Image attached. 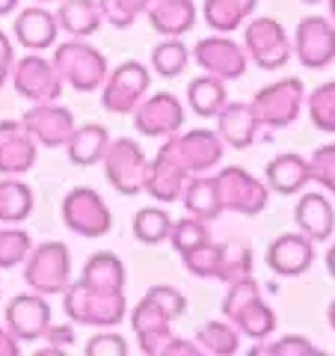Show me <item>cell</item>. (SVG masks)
I'll use <instances>...</instances> for the list:
<instances>
[{"mask_svg":"<svg viewBox=\"0 0 335 356\" xmlns=\"http://www.w3.org/2000/svg\"><path fill=\"white\" fill-rule=\"evenodd\" d=\"M264 261L276 276H285V280L303 276L315 264V241L306 238L303 232H285L267 247Z\"/></svg>","mask_w":335,"mask_h":356,"instance_id":"44dd1931","label":"cell"},{"mask_svg":"<svg viewBox=\"0 0 335 356\" xmlns=\"http://www.w3.org/2000/svg\"><path fill=\"white\" fill-rule=\"evenodd\" d=\"M13 86L15 92L30 104H44V102H60L63 95V81L51 60H44L39 51H27L24 60H15L13 65Z\"/></svg>","mask_w":335,"mask_h":356,"instance_id":"5bb4252c","label":"cell"},{"mask_svg":"<svg viewBox=\"0 0 335 356\" xmlns=\"http://www.w3.org/2000/svg\"><path fill=\"white\" fill-rule=\"evenodd\" d=\"M306 110L311 125L323 134H335V81L315 86L306 95Z\"/></svg>","mask_w":335,"mask_h":356,"instance_id":"8d00e7d4","label":"cell"},{"mask_svg":"<svg viewBox=\"0 0 335 356\" xmlns=\"http://www.w3.org/2000/svg\"><path fill=\"white\" fill-rule=\"evenodd\" d=\"M57 24L63 33H69L72 39H86L92 33L101 30L104 15L98 0H63L57 13Z\"/></svg>","mask_w":335,"mask_h":356,"instance_id":"f1b7e54d","label":"cell"},{"mask_svg":"<svg viewBox=\"0 0 335 356\" xmlns=\"http://www.w3.org/2000/svg\"><path fill=\"white\" fill-rule=\"evenodd\" d=\"M21 0H0V15H13Z\"/></svg>","mask_w":335,"mask_h":356,"instance_id":"c3c4849f","label":"cell"},{"mask_svg":"<svg viewBox=\"0 0 335 356\" xmlns=\"http://www.w3.org/2000/svg\"><path fill=\"white\" fill-rule=\"evenodd\" d=\"M320 350L303 336H282L279 341H267L252 348L250 356H318Z\"/></svg>","mask_w":335,"mask_h":356,"instance_id":"b9f144b4","label":"cell"},{"mask_svg":"<svg viewBox=\"0 0 335 356\" xmlns=\"http://www.w3.org/2000/svg\"><path fill=\"white\" fill-rule=\"evenodd\" d=\"M187 312V297L172 285H152L131 312V330L140 353L161 356L172 339V324Z\"/></svg>","mask_w":335,"mask_h":356,"instance_id":"7a4b0ae2","label":"cell"},{"mask_svg":"<svg viewBox=\"0 0 335 356\" xmlns=\"http://www.w3.org/2000/svg\"><path fill=\"white\" fill-rule=\"evenodd\" d=\"M327 3H329V21L335 24V0H327Z\"/></svg>","mask_w":335,"mask_h":356,"instance_id":"f5cc1de1","label":"cell"},{"mask_svg":"<svg viewBox=\"0 0 335 356\" xmlns=\"http://www.w3.org/2000/svg\"><path fill=\"white\" fill-rule=\"evenodd\" d=\"M327 321H329V327L335 330V300L329 303V309H327Z\"/></svg>","mask_w":335,"mask_h":356,"instance_id":"816d5d0a","label":"cell"},{"mask_svg":"<svg viewBox=\"0 0 335 356\" xmlns=\"http://www.w3.org/2000/svg\"><path fill=\"white\" fill-rule=\"evenodd\" d=\"M303 104H306V86L300 77H282V81L259 89L250 102L259 125L270 131L294 125Z\"/></svg>","mask_w":335,"mask_h":356,"instance_id":"ba28073f","label":"cell"},{"mask_svg":"<svg viewBox=\"0 0 335 356\" xmlns=\"http://www.w3.org/2000/svg\"><path fill=\"white\" fill-rule=\"evenodd\" d=\"M327 273H329L332 280H335V243H332V247L327 250Z\"/></svg>","mask_w":335,"mask_h":356,"instance_id":"681fc988","label":"cell"},{"mask_svg":"<svg viewBox=\"0 0 335 356\" xmlns=\"http://www.w3.org/2000/svg\"><path fill=\"white\" fill-rule=\"evenodd\" d=\"M65 350L63 348H57V344H51V348H42V350H36V356H63Z\"/></svg>","mask_w":335,"mask_h":356,"instance_id":"f907efd6","label":"cell"},{"mask_svg":"<svg viewBox=\"0 0 335 356\" xmlns=\"http://www.w3.org/2000/svg\"><path fill=\"white\" fill-rule=\"evenodd\" d=\"M54 69L60 81L69 83L74 92H98L107 81V57L98 48H92L86 39H69L54 48Z\"/></svg>","mask_w":335,"mask_h":356,"instance_id":"5b68a950","label":"cell"},{"mask_svg":"<svg viewBox=\"0 0 335 356\" xmlns=\"http://www.w3.org/2000/svg\"><path fill=\"white\" fill-rule=\"evenodd\" d=\"M39 158V143L21 119L0 122V175H27Z\"/></svg>","mask_w":335,"mask_h":356,"instance_id":"ffe728a7","label":"cell"},{"mask_svg":"<svg viewBox=\"0 0 335 356\" xmlns=\"http://www.w3.org/2000/svg\"><path fill=\"white\" fill-rule=\"evenodd\" d=\"M13 65H15V48H13V39L0 30V86L9 81L13 74Z\"/></svg>","mask_w":335,"mask_h":356,"instance_id":"ee69618b","label":"cell"},{"mask_svg":"<svg viewBox=\"0 0 335 356\" xmlns=\"http://www.w3.org/2000/svg\"><path fill=\"white\" fill-rule=\"evenodd\" d=\"M104 178L122 196H140L142 184H146V166L149 158L142 146L131 137H119L110 140V146L104 152Z\"/></svg>","mask_w":335,"mask_h":356,"instance_id":"30bf717a","label":"cell"},{"mask_svg":"<svg viewBox=\"0 0 335 356\" xmlns=\"http://www.w3.org/2000/svg\"><path fill=\"white\" fill-rule=\"evenodd\" d=\"M193 341L205 356H231L240 350V332L231 321H205L196 330Z\"/></svg>","mask_w":335,"mask_h":356,"instance_id":"836d02e7","label":"cell"},{"mask_svg":"<svg viewBox=\"0 0 335 356\" xmlns=\"http://www.w3.org/2000/svg\"><path fill=\"white\" fill-rule=\"evenodd\" d=\"M86 356H128V341L113 330H101L86 341Z\"/></svg>","mask_w":335,"mask_h":356,"instance_id":"7bdbcfd3","label":"cell"},{"mask_svg":"<svg viewBox=\"0 0 335 356\" xmlns=\"http://www.w3.org/2000/svg\"><path fill=\"white\" fill-rule=\"evenodd\" d=\"M98 6H101V15L110 27L128 30V27H133V21L142 15L146 0H98Z\"/></svg>","mask_w":335,"mask_h":356,"instance_id":"ab89813d","label":"cell"},{"mask_svg":"<svg viewBox=\"0 0 335 356\" xmlns=\"http://www.w3.org/2000/svg\"><path fill=\"white\" fill-rule=\"evenodd\" d=\"M217 119V137L226 149H252L261 137V125L255 119L250 102H226V107L214 116Z\"/></svg>","mask_w":335,"mask_h":356,"instance_id":"7402d4cb","label":"cell"},{"mask_svg":"<svg viewBox=\"0 0 335 356\" xmlns=\"http://www.w3.org/2000/svg\"><path fill=\"white\" fill-rule=\"evenodd\" d=\"M152 89V69H146L140 60H125L119 69L107 72V81L101 83V107L107 113L128 116L140 107V102Z\"/></svg>","mask_w":335,"mask_h":356,"instance_id":"8fae6325","label":"cell"},{"mask_svg":"<svg viewBox=\"0 0 335 356\" xmlns=\"http://www.w3.org/2000/svg\"><path fill=\"white\" fill-rule=\"evenodd\" d=\"M190 65V48L181 36H166L163 42L154 44L152 51V69L158 72L163 81H175L181 77Z\"/></svg>","mask_w":335,"mask_h":356,"instance_id":"e575fe53","label":"cell"},{"mask_svg":"<svg viewBox=\"0 0 335 356\" xmlns=\"http://www.w3.org/2000/svg\"><path fill=\"white\" fill-rule=\"evenodd\" d=\"M243 51L264 72L285 69L288 60L294 57L288 30L282 27V21H276L270 15H259L247 24V30H243Z\"/></svg>","mask_w":335,"mask_h":356,"instance_id":"9c48e42d","label":"cell"},{"mask_svg":"<svg viewBox=\"0 0 335 356\" xmlns=\"http://www.w3.org/2000/svg\"><path fill=\"white\" fill-rule=\"evenodd\" d=\"M33 208H36V196L27 181H21L18 175H3L0 178V222L3 226H18L24 222Z\"/></svg>","mask_w":335,"mask_h":356,"instance_id":"4dcf8cb0","label":"cell"},{"mask_svg":"<svg viewBox=\"0 0 335 356\" xmlns=\"http://www.w3.org/2000/svg\"><path fill=\"white\" fill-rule=\"evenodd\" d=\"M6 327L9 332L18 339V341H39L44 336V330L51 327V303L44 300V294L36 291H27V294H18L6 303Z\"/></svg>","mask_w":335,"mask_h":356,"instance_id":"d6986e66","label":"cell"},{"mask_svg":"<svg viewBox=\"0 0 335 356\" xmlns=\"http://www.w3.org/2000/svg\"><path fill=\"white\" fill-rule=\"evenodd\" d=\"M161 152L178 163L187 175H202L211 172L214 166H220L226 146L217 137V131L211 128H193V131H178L172 137H166Z\"/></svg>","mask_w":335,"mask_h":356,"instance_id":"52a82bcc","label":"cell"},{"mask_svg":"<svg viewBox=\"0 0 335 356\" xmlns=\"http://www.w3.org/2000/svg\"><path fill=\"white\" fill-rule=\"evenodd\" d=\"M187 172L178 163H172L163 152H158L146 166V184L142 193H149L154 202H181L184 184H187Z\"/></svg>","mask_w":335,"mask_h":356,"instance_id":"4316f807","label":"cell"},{"mask_svg":"<svg viewBox=\"0 0 335 356\" xmlns=\"http://www.w3.org/2000/svg\"><path fill=\"white\" fill-rule=\"evenodd\" d=\"M36 3H54V0H36Z\"/></svg>","mask_w":335,"mask_h":356,"instance_id":"11a10c76","label":"cell"},{"mask_svg":"<svg viewBox=\"0 0 335 356\" xmlns=\"http://www.w3.org/2000/svg\"><path fill=\"white\" fill-rule=\"evenodd\" d=\"M193 63L202 69L205 74H214L220 81H240L247 74V65H250V57L243 51L240 42L229 39L226 33L220 36H205L193 44Z\"/></svg>","mask_w":335,"mask_h":356,"instance_id":"9a60e30c","label":"cell"},{"mask_svg":"<svg viewBox=\"0 0 335 356\" xmlns=\"http://www.w3.org/2000/svg\"><path fill=\"white\" fill-rule=\"evenodd\" d=\"M142 15L161 36H187L196 24L199 9L193 6V0H146Z\"/></svg>","mask_w":335,"mask_h":356,"instance_id":"cb8c5ba5","label":"cell"},{"mask_svg":"<svg viewBox=\"0 0 335 356\" xmlns=\"http://www.w3.org/2000/svg\"><path fill=\"white\" fill-rule=\"evenodd\" d=\"M181 205L187 208V214L193 217H202L208 222H214L222 211V202H220V191H217V175H190L187 184H184V193H181Z\"/></svg>","mask_w":335,"mask_h":356,"instance_id":"f546056e","label":"cell"},{"mask_svg":"<svg viewBox=\"0 0 335 356\" xmlns=\"http://www.w3.org/2000/svg\"><path fill=\"white\" fill-rule=\"evenodd\" d=\"M131 116H133V128L142 137H172V134L184 128V119H187L184 104L172 92L146 95Z\"/></svg>","mask_w":335,"mask_h":356,"instance_id":"e0dca14e","label":"cell"},{"mask_svg":"<svg viewBox=\"0 0 335 356\" xmlns=\"http://www.w3.org/2000/svg\"><path fill=\"white\" fill-rule=\"evenodd\" d=\"M294 57L303 69H327L335 60V24L323 15H309L291 36Z\"/></svg>","mask_w":335,"mask_h":356,"instance_id":"2e32d148","label":"cell"},{"mask_svg":"<svg viewBox=\"0 0 335 356\" xmlns=\"http://www.w3.org/2000/svg\"><path fill=\"white\" fill-rule=\"evenodd\" d=\"M161 356H202V350L196 348V341H187V339L172 336L170 341H166V348H163Z\"/></svg>","mask_w":335,"mask_h":356,"instance_id":"bcb514c9","label":"cell"},{"mask_svg":"<svg viewBox=\"0 0 335 356\" xmlns=\"http://www.w3.org/2000/svg\"><path fill=\"white\" fill-rule=\"evenodd\" d=\"M128 270L119 255L95 252L89 255L77 280H72L63 291L65 318L83 327L113 330L125 321L128 297H125Z\"/></svg>","mask_w":335,"mask_h":356,"instance_id":"6da1fadb","label":"cell"},{"mask_svg":"<svg viewBox=\"0 0 335 356\" xmlns=\"http://www.w3.org/2000/svg\"><path fill=\"white\" fill-rule=\"evenodd\" d=\"M33 250V238L27 229L3 226L0 222V270H15L24 264V259Z\"/></svg>","mask_w":335,"mask_h":356,"instance_id":"74e56055","label":"cell"},{"mask_svg":"<svg viewBox=\"0 0 335 356\" xmlns=\"http://www.w3.org/2000/svg\"><path fill=\"white\" fill-rule=\"evenodd\" d=\"M300 3H309V6H318V3H323V0H300Z\"/></svg>","mask_w":335,"mask_h":356,"instance_id":"db71d44e","label":"cell"},{"mask_svg":"<svg viewBox=\"0 0 335 356\" xmlns=\"http://www.w3.org/2000/svg\"><path fill=\"white\" fill-rule=\"evenodd\" d=\"M110 131L98 122H89V125L74 128V134L65 143V154H69V163L72 166H95L104 161V152L110 146Z\"/></svg>","mask_w":335,"mask_h":356,"instance_id":"83f0119b","label":"cell"},{"mask_svg":"<svg viewBox=\"0 0 335 356\" xmlns=\"http://www.w3.org/2000/svg\"><path fill=\"white\" fill-rule=\"evenodd\" d=\"M24 128L33 134V140L44 149H65V143L74 134V113L69 107H63L60 102H44L33 104L24 110Z\"/></svg>","mask_w":335,"mask_h":356,"instance_id":"ac0fdd59","label":"cell"},{"mask_svg":"<svg viewBox=\"0 0 335 356\" xmlns=\"http://www.w3.org/2000/svg\"><path fill=\"white\" fill-rule=\"evenodd\" d=\"M187 273L199 276V280H220L231 282L240 276L252 273V250L247 243H222V241H205L202 247L190 250L181 255Z\"/></svg>","mask_w":335,"mask_h":356,"instance_id":"277c9868","label":"cell"},{"mask_svg":"<svg viewBox=\"0 0 335 356\" xmlns=\"http://www.w3.org/2000/svg\"><path fill=\"white\" fill-rule=\"evenodd\" d=\"M217 191L222 211L240 217H259L270 205V187L243 166H226L217 172Z\"/></svg>","mask_w":335,"mask_h":356,"instance_id":"7c38bea8","label":"cell"},{"mask_svg":"<svg viewBox=\"0 0 335 356\" xmlns=\"http://www.w3.org/2000/svg\"><path fill=\"white\" fill-rule=\"evenodd\" d=\"M24 282L30 291L57 297L72 282V252L63 241H44L24 259Z\"/></svg>","mask_w":335,"mask_h":356,"instance_id":"8992f818","label":"cell"},{"mask_svg":"<svg viewBox=\"0 0 335 356\" xmlns=\"http://www.w3.org/2000/svg\"><path fill=\"white\" fill-rule=\"evenodd\" d=\"M21 353V341L9 332V327L0 324V356H18Z\"/></svg>","mask_w":335,"mask_h":356,"instance_id":"7dc6e473","label":"cell"},{"mask_svg":"<svg viewBox=\"0 0 335 356\" xmlns=\"http://www.w3.org/2000/svg\"><path fill=\"white\" fill-rule=\"evenodd\" d=\"M205 241H211V226L208 220L187 214L181 220H172V232H170V243L178 255H187L190 250L202 247Z\"/></svg>","mask_w":335,"mask_h":356,"instance_id":"f35d334b","label":"cell"},{"mask_svg":"<svg viewBox=\"0 0 335 356\" xmlns=\"http://www.w3.org/2000/svg\"><path fill=\"white\" fill-rule=\"evenodd\" d=\"M259 0H205L202 15L214 33H234L252 18Z\"/></svg>","mask_w":335,"mask_h":356,"instance_id":"1f68e13d","label":"cell"},{"mask_svg":"<svg viewBox=\"0 0 335 356\" xmlns=\"http://www.w3.org/2000/svg\"><path fill=\"white\" fill-rule=\"evenodd\" d=\"M13 33L18 44L24 51H48L51 44H57L60 36V24H57V15L48 13L44 6H27L24 13H18Z\"/></svg>","mask_w":335,"mask_h":356,"instance_id":"603a6c76","label":"cell"},{"mask_svg":"<svg viewBox=\"0 0 335 356\" xmlns=\"http://www.w3.org/2000/svg\"><path fill=\"white\" fill-rule=\"evenodd\" d=\"M309 178L315 184H320L327 193L335 196V143H327L311 152L309 158Z\"/></svg>","mask_w":335,"mask_h":356,"instance_id":"60d3db41","label":"cell"},{"mask_svg":"<svg viewBox=\"0 0 335 356\" xmlns=\"http://www.w3.org/2000/svg\"><path fill=\"white\" fill-rule=\"evenodd\" d=\"M187 102L193 107L196 116L202 119H214L222 107L229 102V92H226V81H220L214 74H202V77H193L187 86Z\"/></svg>","mask_w":335,"mask_h":356,"instance_id":"d6a6232c","label":"cell"},{"mask_svg":"<svg viewBox=\"0 0 335 356\" xmlns=\"http://www.w3.org/2000/svg\"><path fill=\"white\" fill-rule=\"evenodd\" d=\"M222 318L231 321L234 330L252 341L270 339L276 330V312L270 303H264L261 285L252 273L229 282V291L222 297Z\"/></svg>","mask_w":335,"mask_h":356,"instance_id":"3957f363","label":"cell"},{"mask_svg":"<svg viewBox=\"0 0 335 356\" xmlns=\"http://www.w3.org/2000/svg\"><path fill=\"white\" fill-rule=\"evenodd\" d=\"M170 232H172V217L158 205L140 208L133 214V238L146 243V247H158V243L170 241Z\"/></svg>","mask_w":335,"mask_h":356,"instance_id":"d590c367","label":"cell"},{"mask_svg":"<svg viewBox=\"0 0 335 356\" xmlns=\"http://www.w3.org/2000/svg\"><path fill=\"white\" fill-rule=\"evenodd\" d=\"M60 214H63L65 229L89 241L104 238L110 226H113V214H110L107 202L92 187H74V191L65 193Z\"/></svg>","mask_w":335,"mask_h":356,"instance_id":"4fadbf2b","label":"cell"},{"mask_svg":"<svg viewBox=\"0 0 335 356\" xmlns=\"http://www.w3.org/2000/svg\"><path fill=\"white\" fill-rule=\"evenodd\" d=\"M294 222L297 232H303L315 243H323L335 232V208L323 193H303L294 205Z\"/></svg>","mask_w":335,"mask_h":356,"instance_id":"d4e9b609","label":"cell"},{"mask_svg":"<svg viewBox=\"0 0 335 356\" xmlns=\"http://www.w3.org/2000/svg\"><path fill=\"white\" fill-rule=\"evenodd\" d=\"M311 181L309 178V158L297 152H285L264 166V184L270 187V193L279 196H297L303 193V187Z\"/></svg>","mask_w":335,"mask_h":356,"instance_id":"484cf974","label":"cell"},{"mask_svg":"<svg viewBox=\"0 0 335 356\" xmlns=\"http://www.w3.org/2000/svg\"><path fill=\"white\" fill-rule=\"evenodd\" d=\"M42 339L48 344H57V348H63V344H74V327L72 324H54L51 321V327L44 330Z\"/></svg>","mask_w":335,"mask_h":356,"instance_id":"f6af8a7d","label":"cell"}]
</instances>
